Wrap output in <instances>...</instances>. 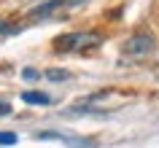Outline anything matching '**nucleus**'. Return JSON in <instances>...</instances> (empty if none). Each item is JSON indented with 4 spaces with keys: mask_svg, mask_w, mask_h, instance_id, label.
<instances>
[{
    "mask_svg": "<svg viewBox=\"0 0 159 148\" xmlns=\"http://www.w3.org/2000/svg\"><path fill=\"white\" fill-rule=\"evenodd\" d=\"M97 43H100V35L75 33V35H62V38L54 43V49L57 51H86V49H92V46H97Z\"/></svg>",
    "mask_w": 159,
    "mask_h": 148,
    "instance_id": "f257e3e1",
    "label": "nucleus"
},
{
    "mask_svg": "<svg viewBox=\"0 0 159 148\" xmlns=\"http://www.w3.org/2000/svg\"><path fill=\"white\" fill-rule=\"evenodd\" d=\"M154 49H157V41H154L151 33H135L132 38L124 43V54H129V57H146V54H151Z\"/></svg>",
    "mask_w": 159,
    "mask_h": 148,
    "instance_id": "f03ea898",
    "label": "nucleus"
},
{
    "mask_svg": "<svg viewBox=\"0 0 159 148\" xmlns=\"http://www.w3.org/2000/svg\"><path fill=\"white\" fill-rule=\"evenodd\" d=\"M22 100H25V102H30V105H49V102H51L49 94H43V92H25V94H22Z\"/></svg>",
    "mask_w": 159,
    "mask_h": 148,
    "instance_id": "7ed1b4c3",
    "label": "nucleus"
},
{
    "mask_svg": "<svg viewBox=\"0 0 159 148\" xmlns=\"http://www.w3.org/2000/svg\"><path fill=\"white\" fill-rule=\"evenodd\" d=\"M46 75H49L51 81H65V78H70V73H67V70H49Z\"/></svg>",
    "mask_w": 159,
    "mask_h": 148,
    "instance_id": "20e7f679",
    "label": "nucleus"
},
{
    "mask_svg": "<svg viewBox=\"0 0 159 148\" xmlns=\"http://www.w3.org/2000/svg\"><path fill=\"white\" fill-rule=\"evenodd\" d=\"M14 143H16L14 132H0V146H14Z\"/></svg>",
    "mask_w": 159,
    "mask_h": 148,
    "instance_id": "39448f33",
    "label": "nucleus"
},
{
    "mask_svg": "<svg viewBox=\"0 0 159 148\" xmlns=\"http://www.w3.org/2000/svg\"><path fill=\"white\" fill-rule=\"evenodd\" d=\"M11 33H16V27H11L8 22H3V19H0V35H11Z\"/></svg>",
    "mask_w": 159,
    "mask_h": 148,
    "instance_id": "423d86ee",
    "label": "nucleus"
},
{
    "mask_svg": "<svg viewBox=\"0 0 159 148\" xmlns=\"http://www.w3.org/2000/svg\"><path fill=\"white\" fill-rule=\"evenodd\" d=\"M11 113V105L8 102H3V100H0V116H8Z\"/></svg>",
    "mask_w": 159,
    "mask_h": 148,
    "instance_id": "0eeeda50",
    "label": "nucleus"
},
{
    "mask_svg": "<svg viewBox=\"0 0 159 148\" xmlns=\"http://www.w3.org/2000/svg\"><path fill=\"white\" fill-rule=\"evenodd\" d=\"M22 75H25L27 81H30V78H38V70H33V67H27V70H25Z\"/></svg>",
    "mask_w": 159,
    "mask_h": 148,
    "instance_id": "6e6552de",
    "label": "nucleus"
}]
</instances>
